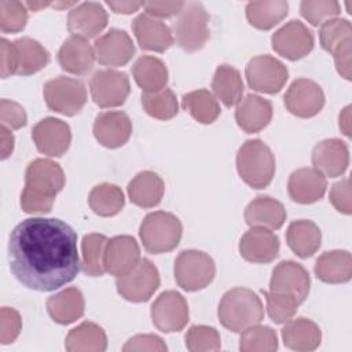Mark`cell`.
Here are the masks:
<instances>
[{"label":"cell","mask_w":352,"mask_h":352,"mask_svg":"<svg viewBox=\"0 0 352 352\" xmlns=\"http://www.w3.org/2000/svg\"><path fill=\"white\" fill-rule=\"evenodd\" d=\"M272 118V104L270 100L249 94L236 106L235 121L246 133H256L264 129Z\"/></svg>","instance_id":"4316f807"},{"label":"cell","mask_w":352,"mask_h":352,"mask_svg":"<svg viewBox=\"0 0 352 352\" xmlns=\"http://www.w3.org/2000/svg\"><path fill=\"white\" fill-rule=\"evenodd\" d=\"M65 348L69 352H104L107 348V336L99 324L82 322L69 331L65 340Z\"/></svg>","instance_id":"836d02e7"},{"label":"cell","mask_w":352,"mask_h":352,"mask_svg":"<svg viewBox=\"0 0 352 352\" xmlns=\"http://www.w3.org/2000/svg\"><path fill=\"white\" fill-rule=\"evenodd\" d=\"M47 311L54 322L59 324H70L84 315V296L77 287H66L48 297Z\"/></svg>","instance_id":"f1b7e54d"},{"label":"cell","mask_w":352,"mask_h":352,"mask_svg":"<svg viewBox=\"0 0 352 352\" xmlns=\"http://www.w3.org/2000/svg\"><path fill=\"white\" fill-rule=\"evenodd\" d=\"M142 7L154 18H170L182 11L184 1H143Z\"/></svg>","instance_id":"db71d44e"},{"label":"cell","mask_w":352,"mask_h":352,"mask_svg":"<svg viewBox=\"0 0 352 352\" xmlns=\"http://www.w3.org/2000/svg\"><path fill=\"white\" fill-rule=\"evenodd\" d=\"M245 77L253 91L272 95L283 88L289 78V70L271 55H257L246 65Z\"/></svg>","instance_id":"8fae6325"},{"label":"cell","mask_w":352,"mask_h":352,"mask_svg":"<svg viewBox=\"0 0 352 352\" xmlns=\"http://www.w3.org/2000/svg\"><path fill=\"white\" fill-rule=\"evenodd\" d=\"M283 103L296 117L311 118L324 106V94L319 84L308 78H297L287 88Z\"/></svg>","instance_id":"9a60e30c"},{"label":"cell","mask_w":352,"mask_h":352,"mask_svg":"<svg viewBox=\"0 0 352 352\" xmlns=\"http://www.w3.org/2000/svg\"><path fill=\"white\" fill-rule=\"evenodd\" d=\"M107 238L103 234H87L81 242V270L88 276H102L104 271V248Z\"/></svg>","instance_id":"60d3db41"},{"label":"cell","mask_w":352,"mask_h":352,"mask_svg":"<svg viewBox=\"0 0 352 352\" xmlns=\"http://www.w3.org/2000/svg\"><path fill=\"white\" fill-rule=\"evenodd\" d=\"M95 139L107 148L124 146L132 135V121L124 111H103L94 121Z\"/></svg>","instance_id":"ffe728a7"},{"label":"cell","mask_w":352,"mask_h":352,"mask_svg":"<svg viewBox=\"0 0 352 352\" xmlns=\"http://www.w3.org/2000/svg\"><path fill=\"white\" fill-rule=\"evenodd\" d=\"M209 14L199 1L184 3L173 23L176 44L186 52L199 51L209 40Z\"/></svg>","instance_id":"8992f818"},{"label":"cell","mask_w":352,"mask_h":352,"mask_svg":"<svg viewBox=\"0 0 352 352\" xmlns=\"http://www.w3.org/2000/svg\"><path fill=\"white\" fill-rule=\"evenodd\" d=\"M94 47L87 38L78 36H70L63 41L58 51V62L60 67L72 74H87L95 62Z\"/></svg>","instance_id":"484cf974"},{"label":"cell","mask_w":352,"mask_h":352,"mask_svg":"<svg viewBox=\"0 0 352 352\" xmlns=\"http://www.w3.org/2000/svg\"><path fill=\"white\" fill-rule=\"evenodd\" d=\"M0 50H1V77L7 78L18 72V52L14 43L1 38L0 40Z\"/></svg>","instance_id":"f5cc1de1"},{"label":"cell","mask_w":352,"mask_h":352,"mask_svg":"<svg viewBox=\"0 0 352 352\" xmlns=\"http://www.w3.org/2000/svg\"><path fill=\"white\" fill-rule=\"evenodd\" d=\"M92 100L102 109L118 107L125 103L131 84L126 73L114 69H103L94 73L89 80Z\"/></svg>","instance_id":"7c38bea8"},{"label":"cell","mask_w":352,"mask_h":352,"mask_svg":"<svg viewBox=\"0 0 352 352\" xmlns=\"http://www.w3.org/2000/svg\"><path fill=\"white\" fill-rule=\"evenodd\" d=\"M106 4L117 14H133L143 6L140 1H106Z\"/></svg>","instance_id":"9f6ffc18"},{"label":"cell","mask_w":352,"mask_h":352,"mask_svg":"<svg viewBox=\"0 0 352 352\" xmlns=\"http://www.w3.org/2000/svg\"><path fill=\"white\" fill-rule=\"evenodd\" d=\"M186 348L191 352L217 351L221 346V338L214 327L195 324L186 333Z\"/></svg>","instance_id":"f6af8a7d"},{"label":"cell","mask_w":352,"mask_h":352,"mask_svg":"<svg viewBox=\"0 0 352 352\" xmlns=\"http://www.w3.org/2000/svg\"><path fill=\"white\" fill-rule=\"evenodd\" d=\"M116 286L125 300L144 302L160 287V272L148 258H140L129 272L116 278Z\"/></svg>","instance_id":"30bf717a"},{"label":"cell","mask_w":352,"mask_h":352,"mask_svg":"<svg viewBox=\"0 0 352 352\" xmlns=\"http://www.w3.org/2000/svg\"><path fill=\"white\" fill-rule=\"evenodd\" d=\"M140 260V248L131 235H117L107 239L104 248V271L121 276L129 272Z\"/></svg>","instance_id":"44dd1931"},{"label":"cell","mask_w":352,"mask_h":352,"mask_svg":"<svg viewBox=\"0 0 352 352\" xmlns=\"http://www.w3.org/2000/svg\"><path fill=\"white\" fill-rule=\"evenodd\" d=\"M315 275L324 283H345L352 276V256L346 250L322 253L314 267Z\"/></svg>","instance_id":"1f68e13d"},{"label":"cell","mask_w":352,"mask_h":352,"mask_svg":"<svg viewBox=\"0 0 352 352\" xmlns=\"http://www.w3.org/2000/svg\"><path fill=\"white\" fill-rule=\"evenodd\" d=\"M88 204L92 212L102 217H110L118 214L124 205L125 198L122 190L111 183H102L95 186L89 195Z\"/></svg>","instance_id":"ab89813d"},{"label":"cell","mask_w":352,"mask_h":352,"mask_svg":"<svg viewBox=\"0 0 352 352\" xmlns=\"http://www.w3.org/2000/svg\"><path fill=\"white\" fill-rule=\"evenodd\" d=\"M175 280L186 292L205 289L216 275L213 258L202 250H183L175 260Z\"/></svg>","instance_id":"ba28073f"},{"label":"cell","mask_w":352,"mask_h":352,"mask_svg":"<svg viewBox=\"0 0 352 352\" xmlns=\"http://www.w3.org/2000/svg\"><path fill=\"white\" fill-rule=\"evenodd\" d=\"M314 43L312 32L298 19H292L271 36L274 51L289 60H298L308 55Z\"/></svg>","instance_id":"5bb4252c"},{"label":"cell","mask_w":352,"mask_h":352,"mask_svg":"<svg viewBox=\"0 0 352 352\" xmlns=\"http://www.w3.org/2000/svg\"><path fill=\"white\" fill-rule=\"evenodd\" d=\"M286 242L294 254L301 258H308L320 248L322 232L311 220H296L287 227Z\"/></svg>","instance_id":"d6a6232c"},{"label":"cell","mask_w":352,"mask_h":352,"mask_svg":"<svg viewBox=\"0 0 352 352\" xmlns=\"http://www.w3.org/2000/svg\"><path fill=\"white\" fill-rule=\"evenodd\" d=\"M128 197L139 208L148 209L157 206L165 192V183L155 172H139L128 184Z\"/></svg>","instance_id":"4dcf8cb0"},{"label":"cell","mask_w":352,"mask_h":352,"mask_svg":"<svg viewBox=\"0 0 352 352\" xmlns=\"http://www.w3.org/2000/svg\"><path fill=\"white\" fill-rule=\"evenodd\" d=\"M243 216L246 224L250 227L278 230L286 220V209L278 199L260 195L249 202Z\"/></svg>","instance_id":"83f0119b"},{"label":"cell","mask_w":352,"mask_h":352,"mask_svg":"<svg viewBox=\"0 0 352 352\" xmlns=\"http://www.w3.org/2000/svg\"><path fill=\"white\" fill-rule=\"evenodd\" d=\"M300 12L311 25L319 26L331 18H337L341 7L336 0H302Z\"/></svg>","instance_id":"7dc6e473"},{"label":"cell","mask_w":352,"mask_h":352,"mask_svg":"<svg viewBox=\"0 0 352 352\" xmlns=\"http://www.w3.org/2000/svg\"><path fill=\"white\" fill-rule=\"evenodd\" d=\"M32 139L37 150L48 157H62L72 143V131L65 121L47 117L32 129Z\"/></svg>","instance_id":"2e32d148"},{"label":"cell","mask_w":352,"mask_h":352,"mask_svg":"<svg viewBox=\"0 0 352 352\" xmlns=\"http://www.w3.org/2000/svg\"><path fill=\"white\" fill-rule=\"evenodd\" d=\"M287 11L289 4L285 0L250 1L246 6V18L256 29L268 30L278 25L287 15Z\"/></svg>","instance_id":"8d00e7d4"},{"label":"cell","mask_w":352,"mask_h":352,"mask_svg":"<svg viewBox=\"0 0 352 352\" xmlns=\"http://www.w3.org/2000/svg\"><path fill=\"white\" fill-rule=\"evenodd\" d=\"M329 199L331 205L344 214H351L352 206H351V182L349 179L340 180L334 183L330 188Z\"/></svg>","instance_id":"816d5d0a"},{"label":"cell","mask_w":352,"mask_h":352,"mask_svg":"<svg viewBox=\"0 0 352 352\" xmlns=\"http://www.w3.org/2000/svg\"><path fill=\"white\" fill-rule=\"evenodd\" d=\"M153 324L162 333L180 331L188 322L186 298L175 290L162 292L151 305Z\"/></svg>","instance_id":"4fadbf2b"},{"label":"cell","mask_w":352,"mask_h":352,"mask_svg":"<svg viewBox=\"0 0 352 352\" xmlns=\"http://www.w3.org/2000/svg\"><path fill=\"white\" fill-rule=\"evenodd\" d=\"M107 25V12L100 3L85 1L69 11L67 30L72 36L96 37Z\"/></svg>","instance_id":"7402d4cb"},{"label":"cell","mask_w":352,"mask_h":352,"mask_svg":"<svg viewBox=\"0 0 352 352\" xmlns=\"http://www.w3.org/2000/svg\"><path fill=\"white\" fill-rule=\"evenodd\" d=\"M132 76L143 92H157L168 82L166 65L157 56L143 55L132 66Z\"/></svg>","instance_id":"e575fe53"},{"label":"cell","mask_w":352,"mask_h":352,"mask_svg":"<svg viewBox=\"0 0 352 352\" xmlns=\"http://www.w3.org/2000/svg\"><path fill=\"white\" fill-rule=\"evenodd\" d=\"M142 106L148 116L162 121L173 118L179 111L176 95L166 87L157 92H143Z\"/></svg>","instance_id":"b9f144b4"},{"label":"cell","mask_w":352,"mask_h":352,"mask_svg":"<svg viewBox=\"0 0 352 352\" xmlns=\"http://www.w3.org/2000/svg\"><path fill=\"white\" fill-rule=\"evenodd\" d=\"M182 106L201 124H212L221 113L216 96L208 89H195L182 96Z\"/></svg>","instance_id":"f35d334b"},{"label":"cell","mask_w":352,"mask_h":352,"mask_svg":"<svg viewBox=\"0 0 352 352\" xmlns=\"http://www.w3.org/2000/svg\"><path fill=\"white\" fill-rule=\"evenodd\" d=\"M309 286L311 278L308 271L296 261H280L272 270V275L270 279V292L290 294L301 304L308 297Z\"/></svg>","instance_id":"e0dca14e"},{"label":"cell","mask_w":352,"mask_h":352,"mask_svg":"<svg viewBox=\"0 0 352 352\" xmlns=\"http://www.w3.org/2000/svg\"><path fill=\"white\" fill-rule=\"evenodd\" d=\"M217 316L223 327L234 333H242L263 320L264 308L260 297L253 290L234 287L221 297Z\"/></svg>","instance_id":"3957f363"},{"label":"cell","mask_w":352,"mask_h":352,"mask_svg":"<svg viewBox=\"0 0 352 352\" xmlns=\"http://www.w3.org/2000/svg\"><path fill=\"white\" fill-rule=\"evenodd\" d=\"M212 89L216 99H220L224 106L232 107L238 104L245 89L239 70L231 65L217 66L212 80Z\"/></svg>","instance_id":"d590c367"},{"label":"cell","mask_w":352,"mask_h":352,"mask_svg":"<svg viewBox=\"0 0 352 352\" xmlns=\"http://www.w3.org/2000/svg\"><path fill=\"white\" fill-rule=\"evenodd\" d=\"M311 160L322 175L337 177L344 175L349 165V150L340 139H324L314 147Z\"/></svg>","instance_id":"603a6c76"},{"label":"cell","mask_w":352,"mask_h":352,"mask_svg":"<svg viewBox=\"0 0 352 352\" xmlns=\"http://www.w3.org/2000/svg\"><path fill=\"white\" fill-rule=\"evenodd\" d=\"M22 330V319L16 309L3 307L0 311V342L11 344L16 340Z\"/></svg>","instance_id":"c3c4849f"},{"label":"cell","mask_w":352,"mask_h":352,"mask_svg":"<svg viewBox=\"0 0 352 352\" xmlns=\"http://www.w3.org/2000/svg\"><path fill=\"white\" fill-rule=\"evenodd\" d=\"M65 182L63 169L58 162L48 158L33 160L25 172V187L21 194L22 210L30 214L51 212Z\"/></svg>","instance_id":"7a4b0ae2"},{"label":"cell","mask_w":352,"mask_h":352,"mask_svg":"<svg viewBox=\"0 0 352 352\" xmlns=\"http://www.w3.org/2000/svg\"><path fill=\"white\" fill-rule=\"evenodd\" d=\"M132 32L144 51L165 52L173 44L170 29L162 21L146 12L132 21Z\"/></svg>","instance_id":"d4e9b609"},{"label":"cell","mask_w":352,"mask_h":352,"mask_svg":"<svg viewBox=\"0 0 352 352\" xmlns=\"http://www.w3.org/2000/svg\"><path fill=\"white\" fill-rule=\"evenodd\" d=\"M43 95L50 110L69 117L78 114L87 103L85 85L80 80L66 76L47 81Z\"/></svg>","instance_id":"9c48e42d"},{"label":"cell","mask_w":352,"mask_h":352,"mask_svg":"<svg viewBox=\"0 0 352 352\" xmlns=\"http://www.w3.org/2000/svg\"><path fill=\"white\" fill-rule=\"evenodd\" d=\"M95 58L104 66H124L135 55V45L125 30L110 29L94 43Z\"/></svg>","instance_id":"ac0fdd59"},{"label":"cell","mask_w":352,"mask_h":352,"mask_svg":"<svg viewBox=\"0 0 352 352\" xmlns=\"http://www.w3.org/2000/svg\"><path fill=\"white\" fill-rule=\"evenodd\" d=\"M319 41L324 51L333 55L336 69L345 80H351L352 26L345 18H331L320 25Z\"/></svg>","instance_id":"52a82bcc"},{"label":"cell","mask_w":352,"mask_h":352,"mask_svg":"<svg viewBox=\"0 0 352 352\" xmlns=\"http://www.w3.org/2000/svg\"><path fill=\"white\" fill-rule=\"evenodd\" d=\"M340 129L345 136H351V106H346L340 113Z\"/></svg>","instance_id":"6f0895ef"},{"label":"cell","mask_w":352,"mask_h":352,"mask_svg":"<svg viewBox=\"0 0 352 352\" xmlns=\"http://www.w3.org/2000/svg\"><path fill=\"white\" fill-rule=\"evenodd\" d=\"M238 248L243 260L256 264H265L278 257L279 238L268 228L252 227L242 235Z\"/></svg>","instance_id":"d6986e66"},{"label":"cell","mask_w":352,"mask_h":352,"mask_svg":"<svg viewBox=\"0 0 352 352\" xmlns=\"http://www.w3.org/2000/svg\"><path fill=\"white\" fill-rule=\"evenodd\" d=\"M183 234L180 220L169 212L157 210L148 213L139 228V236L143 248L151 254H160L173 250Z\"/></svg>","instance_id":"5b68a950"},{"label":"cell","mask_w":352,"mask_h":352,"mask_svg":"<svg viewBox=\"0 0 352 352\" xmlns=\"http://www.w3.org/2000/svg\"><path fill=\"white\" fill-rule=\"evenodd\" d=\"M326 188V176L315 168H300L289 176L287 192L297 204L309 205L319 201L324 195Z\"/></svg>","instance_id":"cb8c5ba5"},{"label":"cell","mask_w":352,"mask_h":352,"mask_svg":"<svg viewBox=\"0 0 352 352\" xmlns=\"http://www.w3.org/2000/svg\"><path fill=\"white\" fill-rule=\"evenodd\" d=\"M166 344L164 340L155 334H138L133 336L126 341V344L122 346L124 352H142V351H150V352H165Z\"/></svg>","instance_id":"f907efd6"},{"label":"cell","mask_w":352,"mask_h":352,"mask_svg":"<svg viewBox=\"0 0 352 352\" xmlns=\"http://www.w3.org/2000/svg\"><path fill=\"white\" fill-rule=\"evenodd\" d=\"M0 120L1 125L8 129H21L28 122V116L25 109L10 99H1L0 102Z\"/></svg>","instance_id":"681fc988"},{"label":"cell","mask_w":352,"mask_h":352,"mask_svg":"<svg viewBox=\"0 0 352 352\" xmlns=\"http://www.w3.org/2000/svg\"><path fill=\"white\" fill-rule=\"evenodd\" d=\"M280 334L285 346L298 352L314 351L322 341V331L319 326L307 318L287 320Z\"/></svg>","instance_id":"f546056e"},{"label":"cell","mask_w":352,"mask_h":352,"mask_svg":"<svg viewBox=\"0 0 352 352\" xmlns=\"http://www.w3.org/2000/svg\"><path fill=\"white\" fill-rule=\"evenodd\" d=\"M0 140H1V146H0L1 147V160H7L14 151L15 139H14V135L11 133V131L4 125L0 126Z\"/></svg>","instance_id":"11a10c76"},{"label":"cell","mask_w":352,"mask_h":352,"mask_svg":"<svg viewBox=\"0 0 352 352\" xmlns=\"http://www.w3.org/2000/svg\"><path fill=\"white\" fill-rule=\"evenodd\" d=\"M18 52V72L19 76H30L50 63V52L34 38L21 37L12 41Z\"/></svg>","instance_id":"74e56055"},{"label":"cell","mask_w":352,"mask_h":352,"mask_svg":"<svg viewBox=\"0 0 352 352\" xmlns=\"http://www.w3.org/2000/svg\"><path fill=\"white\" fill-rule=\"evenodd\" d=\"M25 3L0 0V29L3 33H18L28 22L29 14Z\"/></svg>","instance_id":"bcb514c9"},{"label":"cell","mask_w":352,"mask_h":352,"mask_svg":"<svg viewBox=\"0 0 352 352\" xmlns=\"http://www.w3.org/2000/svg\"><path fill=\"white\" fill-rule=\"evenodd\" d=\"M236 169L252 188H265L275 175V157L260 139L246 140L236 153Z\"/></svg>","instance_id":"277c9868"},{"label":"cell","mask_w":352,"mask_h":352,"mask_svg":"<svg viewBox=\"0 0 352 352\" xmlns=\"http://www.w3.org/2000/svg\"><path fill=\"white\" fill-rule=\"evenodd\" d=\"M239 349L242 352H274L278 349V336L268 326L254 324L242 331Z\"/></svg>","instance_id":"7bdbcfd3"},{"label":"cell","mask_w":352,"mask_h":352,"mask_svg":"<svg viewBox=\"0 0 352 352\" xmlns=\"http://www.w3.org/2000/svg\"><path fill=\"white\" fill-rule=\"evenodd\" d=\"M26 4V7H28V10L29 11H38V10H41V8H44V7H47V6H50V3H37V1H28V3H25Z\"/></svg>","instance_id":"680465c9"},{"label":"cell","mask_w":352,"mask_h":352,"mask_svg":"<svg viewBox=\"0 0 352 352\" xmlns=\"http://www.w3.org/2000/svg\"><path fill=\"white\" fill-rule=\"evenodd\" d=\"M8 260L12 275L22 286L54 292L80 272L77 234L59 219L22 220L11 231Z\"/></svg>","instance_id":"6da1fadb"},{"label":"cell","mask_w":352,"mask_h":352,"mask_svg":"<svg viewBox=\"0 0 352 352\" xmlns=\"http://www.w3.org/2000/svg\"><path fill=\"white\" fill-rule=\"evenodd\" d=\"M267 301V312L274 323H286L290 320L300 305V302L290 294L263 292Z\"/></svg>","instance_id":"ee69618b"}]
</instances>
